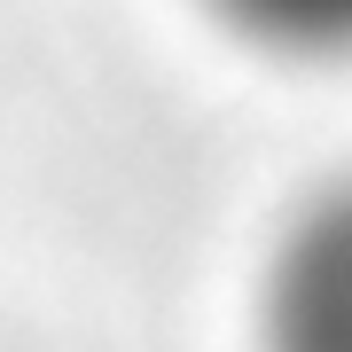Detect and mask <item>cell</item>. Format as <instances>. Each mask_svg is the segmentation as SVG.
<instances>
[{
  "label": "cell",
  "mask_w": 352,
  "mask_h": 352,
  "mask_svg": "<svg viewBox=\"0 0 352 352\" xmlns=\"http://www.w3.org/2000/svg\"><path fill=\"white\" fill-rule=\"evenodd\" d=\"M251 352H352V173L282 212L251 289Z\"/></svg>",
  "instance_id": "obj_1"
},
{
  "label": "cell",
  "mask_w": 352,
  "mask_h": 352,
  "mask_svg": "<svg viewBox=\"0 0 352 352\" xmlns=\"http://www.w3.org/2000/svg\"><path fill=\"white\" fill-rule=\"evenodd\" d=\"M196 8L274 63H352V0H196Z\"/></svg>",
  "instance_id": "obj_2"
}]
</instances>
